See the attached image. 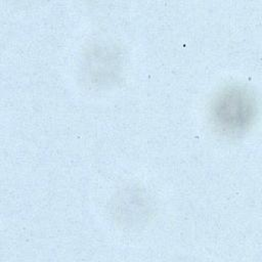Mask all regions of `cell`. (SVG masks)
I'll return each mask as SVG.
<instances>
[{"instance_id":"obj_1","label":"cell","mask_w":262,"mask_h":262,"mask_svg":"<svg viewBox=\"0 0 262 262\" xmlns=\"http://www.w3.org/2000/svg\"><path fill=\"white\" fill-rule=\"evenodd\" d=\"M256 100L253 93L243 86H229L214 99L212 119L215 126L229 135L247 131L256 116Z\"/></svg>"}]
</instances>
